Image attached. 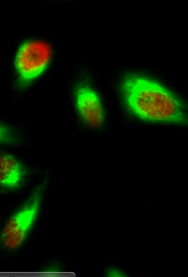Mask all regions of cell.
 Returning <instances> with one entry per match:
<instances>
[{
  "label": "cell",
  "mask_w": 188,
  "mask_h": 277,
  "mask_svg": "<svg viewBox=\"0 0 188 277\" xmlns=\"http://www.w3.org/2000/svg\"><path fill=\"white\" fill-rule=\"evenodd\" d=\"M106 275L108 277H128L129 275L121 268L111 266L107 269Z\"/></svg>",
  "instance_id": "cell-7"
},
{
  "label": "cell",
  "mask_w": 188,
  "mask_h": 277,
  "mask_svg": "<svg viewBox=\"0 0 188 277\" xmlns=\"http://www.w3.org/2000/svg\"><path fill=\"white\" fill-rule=\"evenodd\" d=\"M25 169L13 155L1 152L0 157V184L2 187L13 189L23 182Z\"/></svg>",
  "instance_id": "cell-5"
},
{
  "label": "cell",
  "mask_w": 188,
  "mask_h": 277,
  "mask_svg": "<svg viewBox=\"0 0 188 277\" xmlns=\"http://www.w3.org/2000/svg\"><path fill=\"white\" fill-rule=\"evenodd\" d=\"M75 105L80 117L88 127L97 129L103 125L104 111L98 95L90 87L81 85L76 88Z\"/></svg>",
  "instance_id": "cell-4"
},
{
  "label": "cell",
  "mask_w": 188,
  "mask_h": 277,
  "mask_svg": "<svg viewBox=\"0 0 188 277\" xmlns=\"http://www.w3.org/2000/svg\"><path fill=\"white\" fill-rule=\"evenodd\" d=\"M46 183L45 181L35 189L24 206L4 226L0 239L6 249L18 248L26 239L38 214Z\"/></svg>",
  "instance_id": "cell-2"
},
{
  "label": "cell",
  "mask_w": 188,
  "mask_h": 277,
  "mask_svg": "<svg viewBox=\"0 0 188 277\" xmlns=\"http://www.w3.org/2000/svg\"><path fill=\"white\" fill-rule=\"evenodd\" d=\"M52 55L50 45L42 40L27 41L19 48L15 67L23 82L31 81L46 69Z\"/></svg>",
  "instance_id": "cell-3"
},
{
  "label": "cell",
  "mask_w": 188,
  "mask_h": 277,
  "mask_svg": "<svg viewBox=\"0 0 188 277\" xmlns=\"http://www.w3.org/2000/svg\"><path fill=\"white\" fill-rule=\"evenodd\" d=\"M20 137L16 129L12 126L1 122L0 124V143L6 145L18 143Z\"/></svg>",
  "instance_id": "cell-6"
},
{
  "label": "cell",
  "mask_w": 188,
  "mask_h": 277,
  "mask_svg": "<svg viewBox=\"0 0 188 277\" xmlns=\"http://www.w3.org/2000/svg\"><path fill=\"white\" fill-rule=\"evenodd\" d=\"M120 92L129 110L147 121L188 126V106L163 85L140 74L123 78Z\"/></svg>",
  "instance_id": "cell-1"
}]
</instances>
